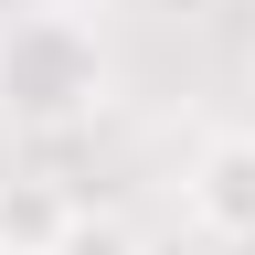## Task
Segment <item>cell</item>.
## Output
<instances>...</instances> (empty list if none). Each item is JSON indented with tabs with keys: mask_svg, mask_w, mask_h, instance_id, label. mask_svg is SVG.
Wrapping results in <instances>:
<instances>
[{
	"mask_svg": "<svg viewBox=\"0 0 255 255\" xmlns=\"http://www.w3.org/2000/svg\"><path fill=\"white\" fill-rule=\"evenodd\" d=\"M107 107V43L75 11H21L0 32V117L32 138H64Z\"/></svg>",
	"mask_w": 255,
	"mask_h": 255,
	"instance_id": "6da1fadb",
	"label": "cell"
},
{
	"mask_svg": "<svg viewBox=\"0 0 255 255\" xmlns=\"http://www.w3.org/2000/svg\"><path fill=\"white\" fill-rule=\"evenodd\" d=\"M191 223L213 245H255V128H223L191 159Z\"/></svg>",
	"mask_w": 255,
	"mask_h": 255,
	"instance_id": "7a4b0ae2",
	"label": "cell"
},
{
	"mask_svg": "<svg viewBox=\"0 0 255 255\" xmlns=\"http://www.w3.org/2000/svg\"><path fill=\"white\" fill-rule=\"evenodd\" d=\"M53 255H138V234H128V223H96V213H75V234H64Z\"/></svg>",
	"mask_w": 255,
	"mask_h": 255,
	"instance_id": "3957f363",
	"label": "cell"
},
{
	"mask_svg": "<svg viewBox=\"0 0 255 255\" xmlns=\"http://www.w3.org/2000/svg\"><path fill=\"white\" fill-rule=\"evenodd\" d=\"M0 255H11V234H0Z\"/></svg>",
	"mask_w": 255,
	"mask_h": 255,
	"instance_id": "277c9868",
	"label": "cell"
}]
</instances>
